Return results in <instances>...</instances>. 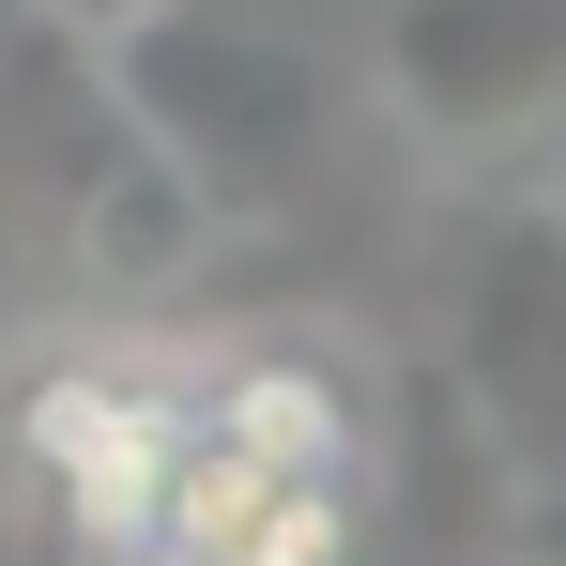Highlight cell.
I'll return each instance as SVG.
<instances>
[{"label": "cell", "mask_w": 566, "mask_h": 566, "mask_svg": "<svg viewBox=\"0 0 566 566\" xmlns=\"http://www.w3.org/2000/svg\"><path fill=\"white\" fill-rule=\"evenodd\" d=\"M185 429H199V382H169L154 353H77V368H46L15 398V460H31V490L62 505V536L93 566H138Z\"/></svg>", "instance_id": "6da1fadb"}, {"label": "cell", "mask_w": 566, "mask_h": 566, "mask_svg": "<svg viewBox=\"0 0 566 566\" xmlns=\"http://www.w3.org/2000/svg\"><path fill=\"white\" fill-rule=\"evenodd\" d=\"M398 93H429L444 123H505V107L566 93V0H413L398 31Z\"/></svg>", "instance_id": "7a4b0ae2"}, {"label": "cell", "mask_w": 566, "mask_h": 566, "mask_svg": "<svg viewBox=\"0 0 566 566\" xmlns=\"http://www.w3.org/2000/svg\"><path fill=\"white\" fill-rule=\"evenodd\" d=\"M199 413H214L261 474H353V460H368V398H353V368H337V353H306V337L230 353V368L199 382Z\"/></svg>", "instance_id": "3957f363"}, {"label": "cell", "mask_w": 566, "mask_h": 566, "mask_svg": "<svg viewBox=\"0 0 566 566\" xmlns=\"http://www.w3.org/2000/svg\"><path fill=\"white\" fill-rule=\"evenodd\" d=\"M353 552H368V490H353V474H276V490L230 521L214 566H353Z\"/></svg>", "instance_id": "277c9868"}]
</instances>
